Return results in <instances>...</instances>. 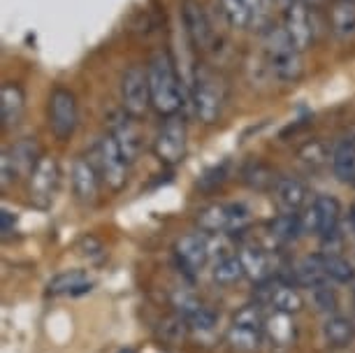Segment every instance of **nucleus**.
Listing matches in <instances>:
<instances>
[{
    "mask_svg": "<svg viewBox=\"0 0 355 353\" xmlns=\"http://www.w3.org/2000/svg\"><path fill=\"white\" fill-rule=\"evenodd\" d=\"M297 158L304 165H309L311 170H316V168H323L327 161H332V151H327V146L323 142H318V139H311V142L300 146Z\"/></svg>",
    "mask_w": 355,
    "mask_h": 353,
    "instance_id": "nucleus-32",
    "label": "nucleus"
},
{
    "mask_svg": "<svg viewBox=\"0 0 355 353\" xmlns=\"http://www.w3.org/2000/svg\"><path fill=\"white\" fill-rule=\"evenodd\" d=\"M242 277H246V272H244L242 261H239V256H223L216 263V268H214V282L216 284L230 286L234 282H239Z\"/></svg>",
    "mask_w": 355,
    "mask_h": 353,
    "instance_id": "nucleus-29",
    "label": "nucleus"
},
{
    "mask_svg": "<svg viewBox=\"0 0 355 353\" xmlns=\"http://www.w3.org/2000/svg\"><path fill=\"white\" fill-rule=\"evenodd\" d=\"M186 144H189V128L186 119L174 114L165 117L156 139H153V154L163 165H177L184 161Z\"/></svg>",
    "mask_w": 355,
    "mask_h": 353,
    "instance_id": "nucleus-6",
    "label": "nucleus"
},
{
    "mask_svg": "<svg viewBox=\"0 0 355 353\" xmlns=\"http://www.w3.org/2000/svg\"><path fill=\"white\" fill-rule=\"evenodd\" d=\"M15 225H17V214H12L10 209H3V225H0L3 235H10L15 230Z\"/></svg>",
    "mask_w": 355,
    "mask_h": 353,
    "instance_id": "nucleus-42",
    "label": "nucleus"
},
{
    "mask_svg": "<svg viewBox=\"0 0 355 353\" xmlns=\"http://www.w3.org/2000/svg\"><path fill=\"white\" fill-rule=\"evenodd\" d=\"M311 293H313V304H316L318 311H323V314H327V316H332L334 311H337V304H339L337 293H334L332 289H327V284L318 286V289H313Z\"/></svg>",
    "mask_w": 355,
    "mask_h": 353,
    "instance_id": "nucleus-35",
    "label": "nucleus"
},
{
    "mask_svg": "<svg viewBox=\"0 0 355 353\" xmlns=\"http://www.w3.org/2000/svg\"><path fill=\"white\" fill-rule=\"evenodd\" d=\"M70 182H72V191H75V198L82 205H93L98 200L100 172L96 168V163H91L89 158H77L72 163Z\"/></svg>",
    "mask_w": 355,
    "mask_h": 353,
    "instance_id": "nucleus-15",
    "label": "nucleus"
},
{
    "mask_svg": "<svg viewBox=\"0 0 355 353\" xmlns=\"http://www.w3.org/2000/svg\"><path fill=\"white\" fill-rule=\"evenodd\" d=\"M281 26L286 28L288 35L300 49H309L316 40V21H313V8L304 0H291L284 8V21Z\"/></svg>",
    "mask_w": 355,
    "mask_h": 353,
    "instance_id": "nucleus-10",
    "label": "nucleus"
},
{
    "mask_svg": "<svg viewBox=\"0 0 355 353\" xmlns=\"http://www.w3.org/2000/svg\"><path fill=\"white\" fill-rule=\"evenodd\" d=\"M237 256H239V261H242L246 277H249L251 282L265 284L267 279L272 277L270 256H267L263 249H258V246H244V249L239 251Z\"/></svg>",
    "mask_w": 355,
    "mask_h": 353,
    "instance_id": "nucleus-24",
    "label": "nucleus"
},
{
    "mask_svg": "<svg viewBox=\"0 0 355 353\" xmlns=\"http://www.w3.org/2000/svg\"><path fill=\"white\" fill-rule=\"evenodd\" d=\"M263 46H265V63L274 79L284 84H293L302 77V49L293 42L284 26L272 24L263 31Z\"/></svg>",
    "mask_w": 355,
    "mask_h": 353,
    "instance_id": "nucleus-2",
    "label": "nucleus"
},
{
    "mask_svg": "<svg viewBox=\"0 0 355 353\" xmlns=\"http://www.w3.org/2000/svg\"><path fill=\"white\" fill-rule=\"evenodd\" d=\"M293 284L300 286V289H318V286H325L330 282L325 272V263L323 256H306L302 261H297L293 265Z\"/></svg>",
    "mask_w": 355,
    "mask_h": 353,
    "instance_id": "nucleus-17",
    "label": "nucleus"
},
{
    "mask_svg": "<svg viewBox=\"0 0 355 353\" xmlns=\"http://www.w3.org/2000/svg\"><path fill=\"white\" fill-rule=\"evenodd\" d=\"M49 128L53 132V137L68 142L75 135L77 126H79V110H77V98L75 93L65 86H56L49 93Z\"/></svg>",
    "mask_w": 355,
    "mask_h": 353,
    "instance_id": "nucleus-7",
    "label": "nucleus"
},
{
    "mask_svg": "<svg viewBox=\"0 0 355 353\" xmlns=\"http://www.w3.org/2000/svg\"><path fill=\"white\" fill-rule=\"evenodd\" d=\"M272 193H274V203H277V207L284 214H297L306 205V198H309V191H306L304 182H300L295 177H279Z\"/></svg>",
    "mask_w": 355,
    "mask_h": 353,
    "instance_id": "nucleus-16",
    "label": "nucleus"
},
{
    "mask_svg": "<svg viewBox=\"0 0 355 353\" xmlns=\"http://www.w3.org/2000/svg\"><path fill=\"white\" fill-rule=\"evenodd\" d=\"M174 307H177V311L182 314L184 318H191L196 311L202 307V302L196 298V295H191V293H186V291H179L177 295H174Z\"/></svg>",
    "mask_w": 355,
    "mask_h": 353,
    "instance_id": "nucleus-38",
    "label": "nucleus"
},
{
    "mask_svg": "<svg viewBox=\"0 0 355 353\" xmlns=\"http://www.w3.org/2000/svg\"><path fill=\"white\" fill-rule=\"evenodd\" d=\"M263 300L274 311H279V314H291L293 316V314H297V311H302V307H304V300L297 293V289L286 286V284H274L272 289L265 291Z\"/></svg>",
    "mask_w": 355,
    "mask_h": 353,
    "instance_id": "nucleus-23",
    "label": "nucleus"
},
{
    "mask_svg": "<svg viewBox=\"0 0 355 353\" xmlns=\"http://www.w3.org/2000/svg\"><path fill=\"white\" fill-rule=\"evenodd\" d=\"M58 184H61V168H58L56 158L44 156L28 177L31 203L40 209H46L56 198Z\"/></svg>",
    "mask_w": 355,
    "mask_h": 353,
    "instance_id": "nucleus-12",
    "label": "nucleus"
},
{
    "mask_svg": "<svg viewBox=\"0 0 355 353\" xmlns=\"http://www.w3.org/2000/svg\"><path fill=\"white\" fill-rule=\"evenodd\" d=\"M174 254H177V261L184 270L200 272L207 265V261H209L211 254L209 239L205 237V232H189V235L177 239Z\"/></svg>",
    "mask_w": 355,
    "mask_h": 353,
    "instance_id": "nucleus-13",
    "label": "nucleus"
},
{
    "mask_svg": "<svg viewBox=\"0 0 355 353\" xmlns=\"http://www.w3.org/2000/svg\"><path fill=\"white\" fill-rule=\"evenodd\" d=\"M260 342H263V330L249 328V325H239L232 323V328L227 330V344L237 351H256Z\"/></svg>",
    "mask_w": 355,
    "mask_h": 353,
    "instance_id": "nucleus-27",
    "label": "nucleus"
},
{
    "mask_svg": "<svg viewBox=\"0 0 355 353\" xmlns=\"http://www.w3.org/2000/svg\"><path fill=\"white\" fill-rule=\"evenodd\" d=\"M330 19V31L341 42L355 40V3L353 0H334L327 12Z\"/></svg>",
    "mask_w": 355,
    "mask_h": 353,
    "instance_id": "nucleus-19",
    "label": "nucleus"
},
{
    "mask_svg": "<svg viewBox=\"0 0 355 353\" xmlns=\"http://www.w3.org/2000/svg\"><path fill=\"white\" fill-rule=\"evenodd\" d=\"M225 100H227L225 79L218 72L205 68V65H198L191 86V103L196 117L202 123L218 121L220 112L225 107Z\"/></svg>",
    "mask_w": 355,
    "mask_h": 353,
    "instance_id": "nucleus-3",
    "label": "nucleus"
},
{
    "mask_svg": "<svg viewBox=\"0 0 355 353\" xmlns=\"http://www.w3.org/2000/svg\"><path fill=\"white\" fill-rule=\"evenodd\" d=\"M323 337L330 346H346L353 342L355 325L351 318L332 314V316H327L323 323Z\"/></svg>",
    "mask_w": 355,
    "mask_h": 353,
    "instance_id": "nucleus-25",
    "label": "nucleus"
},
{
    "mask_svg": "<svg viewBox=\"0 0 355 353\" xmlns=\"http://www.w3.org/2000/svg\"><path fill=\"white\" fill-rule=\"evenodd\" d=\"M234 323L265 330L267 318L263 316V309H260V304H246V307H242V309L237 311V316H234Z\"/></svg>",
    "mask_w": 355,
    "mask_h": 353,
    "instance_id": "nucleus-36",
    "label": "nucleus"
},
{
    "mask_svg": "<svg viewBox=\"0 0 355 353\" xmlns=\"http://www.w3.org/2000/svg\"><path fill=\"white\" fill-rule=\"evenodd\" d=\"M26 110V96L24 89L15 82H5L0 89V119H3V128H15L21 121Z\"/></svg>",
    "mask_w": 355,
    "mask_h": 353,
    "instance_id": "nucleus-18",
    "label": "nucleus"
},
{
    "mask_svg": "<svg viewBox=\"0 0 355 353\" xmlns=\"http://www.w3.org/2000/svg\"><path fill=\"white\" fill-rule=\"evenodd\" d=\"M0 175H3V179H0V184H3V186H10L15 179H19L15 165H12V158H10L8 149L3 151V158H0Z\"/></svg>",
    "mask_w": 355,
    "mask_h": 353,
    "instance_id": "nucleus-41",
    "label": "nucleus"
},
{
    "mask_svg": "<svg viewBox=\"0 0 355 353\" xmlns=\"http://www.w3.org/2000/svg\"><path fill=\"white\" fill-rule=\"evenodd\" d=\"M93 156H96V168L100 172V179H103L112 191H121L123 186L128 184L130 163H128V158L123 156V151L119 149L116 139H114L110 132L98 139Z\"/></svg>",
    "mask_w": 355,
    "mask_h": 353,
    "instance_id": "nucleus-5",
    "label": "nucleus"
},
{
    "mask_svg": "<svg viewBox=\"0 0 355 353\" xmlns=\"http://www.w3.org/2000/svg\"><path fill=\"white\" fill-rule=\"evenodd\" d=\"M323 263H325V272H327V277L332 279V282H337V284H351L353 279H355V270H353V265L346 261V258H341V256H323Z\"/></svg>",
    "mask_w": 355,
    "mask_h": 353,
    "instance_id": "nucleus-33",
    "label": "nucleus"
},
{
    "mask_svg": "<svg viewBox=\"0 0 355 353\" xmlns=\"http://www.w3.org/2000/svg\"><path fill=\"white\" fill-rule=\"evenodd\" d=\"M302 232H304V223H302V216L300 214H284V212H281V214L277 218H272V223H270V235L281 244L295 242Z\"/></svg>",
    "mask_w": 355,
    "mask_h": 353,
    "instance_id": "nucleus-26",
    "label": "nucleus"
},
{
    "mask_svg": "<svg viewBox=\"0 0 355 353\" xmlns=\"http://www.w3.org/2000/svg\"><path fill=\"white\" fill-rule=\"evenodd\" d=\"M265 330L272 337V342H277L279 346L291 344L295 339V325L291 323V314H279L277 311L272 318H267Z\"/></svg>",
    "mask_w": 355,
    "mask_h": 353,
    "instance_id": "nucleus-30",
    "label": "nucleus"
},
{
    "mask_svg": "<svg viewBox=\"0 0 355 353\" xmlns=\"http://www.w3.org/2000/svg\"><path fill=\"white\" fill-rule=\"evenodd\" d=\"M339 218H341L339 200L332 198V196H318L311 203V207L306 209V214L302 216L304 232L327 239V237L337 235Z\"/></svg>",
    "mask_w": 355,
    "mask_h": 353,
    "instance_id": "nucleus-11",
    "label": "nucleus"
},
{
    "mask_svg": "<svg viewBox=\"0 0 355 353\" xmlns=\"http://www.w3.org/2000/svg\"><path fill=\"white\" fill-rule=\"evenodd\" d=\"M353 298H355V291H353Z\"/></svg>",
    "mask_w": 355,
    "mask_h": 353,
    "instance_id": "nucleus-45",
    "label": "nucleus"
},
{
    "mask_svg": "<svg viewBox=\"0 0 355 353\" xmlns=\"http://www.w3.org/2000/svg\"><path fill=\"white\" fill-rule=\"evenodd\" d=\"M182 26L186 33V40L193 49L198 51H211L216 42V33L211 28V21L207 12L198 0H184L182 3Z\"/></svg>",
    "mask_w": 355,
    "mask_h": 353,
    "instance_id": "nucleus-9",
    "label": "nucleus"
},
{
    "mask_svg": "<svg viewBox=\"0 0 355 353\" xmlns=\"http://www.w3.org/2000/svg\"><path fill=\"white\" fill-rule=\"evenodd\" d=\"M244 182L256 191H267L274 189L279 182V177L263 163H251L249 168H244Z\"/></svg>",
    "mask_w": 355,
    "mask_h": 353,
    "instance_id": "nucleus-31",
    "label": "nucleus"
},
{
    "mask_svg": "<svg viewBox=\"0 0 355 353\" xmlns=\"http://www.w3.org/2000/svg\"><path fill=\"white\" fill-rule=\"evenodd\" d=\"M196 221L205 235H220V232H242L251 216L242 203H216L200 209Z\"/></svg>",
    "mask_w": 355,
    "mask_h": 353,
    "instance_id": "nucleus-4",
    "label": "nucleus"
},
{
    "mask_svg": "<svg viewBox=\"0 0 355 353\" xmlns=\"http://www.w3.org/2000/svg\"><path fill=\"white\" fill-rule=\"evenodd\" d=\"M112 128L110 135L116 139L119 149L123 151V156L128 158V163L132 165L137 161L139 151H142V132H139L135 117H130L128 112H121V114L112 117Z\"/></svg>",
    "mask_w": 355,
    "mask_h": 353,
    "instance_id": "nucleus-14",
    "label": "nucleus"
},
{
    "mask_svg": "<svg viewBox=\"0 0 355 353\" xmlns=\"http://www.w3.org/2000/svg\"><path fill=\"white\" fill-rule=\"evenodd\" d=\"M353 3H355V0H353Z\"/></svg>",
    "mask_w": 355,
    "mask_h": 353,
    "instance_id": "nucleus-46",
    "label": "nucleus"
},
{
    "mask_svg": "<svg viewBox=\"0 0 355 353\" xmlns=\"http://www.w3.org/2000/svg\"><path fill=\"white\" fill-rule=\"evenodd\" d=\"M93 289V282L89 279L84 270H68V272H61L56 275L46 286V291L51 295H84V293H91Z\"/></svg>",
    "mask_w": 355,
    "mask_h": 353,
    "instance_id": "nucleus-22",
    "label": "nucleus"
},
{
    "mask_svg": "<svg viewBox=\"0 0 355 353\" xmlns=\"http://www.w3.org/2000/svg\"><path fill=\"white\" fill-rule=\"evenodd\" d=\"M351 218H353V223H355V205H353V209H351Z\"/></svg>",
    "mask_w": 355,
    "mask_h": 353,
    "instance_id": "nucleus-44",
    "label": "nucleus"
},
{
    "mask_svg": "<svg viewBox=\"0 0 355 353\" xmlns=\"http://www.w3.org/2000/svg\"><path fill=\"white\" fill-rule=\"evenodd\" d=\"M332 170L339 182L355 184V135L341 137L332 149Z\"/></svg>",
    "mask_w": 355,
    "mask_h": 353,
    "instance_id": "nucleus-21",
    "label": "nucleus"
},
{
    "mask_svg": "<svg viewBox=\"0 0 355 353\" xmlns=\"http://www.w3.org/2000/svg\"><path fill=\"white\" fill-rule=\"evenodd\" d=\"M119 353H135V349H121Z\"/></svg>",
    "mask_w": 355,
    "mask_h": 353,
    "instance_id": "nucleus-43",
    "label": "nucleus"
},
{
    "mask_svg": "<svg viewBox=\"0 0 355 353\" xmlns=\"http://www.w3.org/2000/svg\"><path fill=\"white\" fill-rule=\"evenodd\" d=\"M220 12H223L225 21L237 31H244L251 26V15L246 0H218Z\"/></svg>",
    "mask_w": 355,
    "mask_h": 353,
    "instance_id": "nucleus-28",
    "label": "nucleus"
},
{
    "mask_svg": "<svg viewBox=\"0 0 355 353\" xmlns=\"http://www.w3.org/2000/svg\"><path fill=\"white\" fill-rule=\"evenodd\" d=\"M227 179V163H220V165H216V168H211V170H207L202 177H200V182H198V186L202 191H216L220 184H223Z\"/></svg>",
    "mask_w": 355,
    "mask_h": 353,
    "instance_id": "nucleus-37",
    "label": "nucleus"
},
{
    "mask_svg": "<svg viewBox=\"0 0 355 353\" xmlns=\"http://www.w3.org/2000/svg\"><path fill=\"white\" fill-rule=\"evenodd\" d=\"M251 15V26L260 31H267L272 26V5L274 0H246Z\"/></svg>",
    "mask_w": 355,
    "mask_h": 353,
    "instance_id": "nucleus-34",
    "label": "nucleus"
},
{
    "mask_svg": "<svg viewBox=\"0 0 355 353\" xmlns=\"http://www.w3.org/2000/svg\"><path fill=\"white\" fill-rule=\"evenodd\" d=\"M121 105L123 112L139 119L151 107L149 72L142 65H130L121 75Z\"/></svg>",
    "mask_w": 355,
    "mask_h": 353,
    "instance_id": "nucleus-8",
    "label": "nucleus"
},
{
    "mask_svg": "<svg viewBox=\"0 0 355 353\" xmlns=\"http://www.w3.org/2000/svg\"><path fill=\"white\" fill-rule=\"evenodd\" d=\"M79 251H82L84 258H89V261H100V258L105 256V246L100 239L96 237H82V242H79Z\"/></svg>",
    "mask_w": 355,
    "mask_h": 353,
    "instance_id": "nucleus-40",
    "label": "nucleus"
},
{
    "mask_svg": "<svg viewBox=\"0 0 355 353\" xmlns=\"http://www.w3.org/2000/svg\"><path fill=\"white\" fill-rule=\"evenodd\" d=\"M10 151V158H12V165H15L17 175L19 177H31V172L37 168V163L42 161L44 154H42V146L35 137H24L12 146Z\"/></svg>",
    "mask_w": 355,
    "mask_h": 353,
    "instance_id": "nucleus-20",
    "label": "nucleus"
},
{
    "mask_svg": "<svg viewBox=\"0 0 355 353\" xmlns=\"http://www.w3.org/2000/svg\"><path fill=\"white\" fill-rule=\"evenodd\" d=\"M186 323H189L191 328H196V330H211L214 323H216V314L202 304V307H200L191 318H186Z\"/></svg>",
    "mask_w": 355,
    "mask_h": 353,
    "instance_id": "nucleus-39",
    "label": "nucleus"
},
{
    "mask_svg": "<svg viewBox=\"0 0 355 353\" xmlns=\"http://www.w3.org/2000/svg\"><path fill=\"white\" fill-rule=\"evenodd\" d=\"M149 89H151V107L160 117H174L179 114L184 105V84L179 77L177 63L167 51H158L151 56L149 65Z\"/></svg>",
    "mask_w": 355,
    "mask_h": 353,
    "instance_id": "nucleus-1",
    "label": "nucleus"
}]
</instances>
